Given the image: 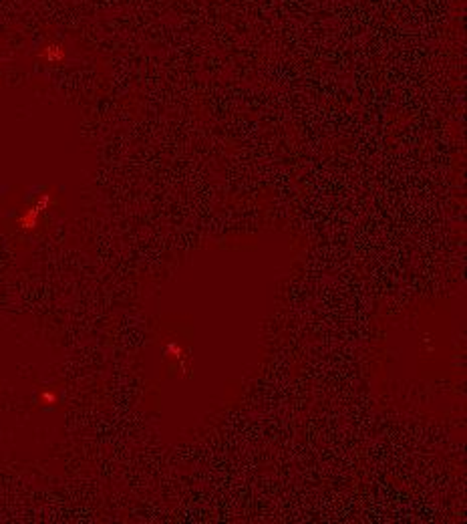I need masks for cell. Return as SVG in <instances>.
<instances>
[{
	"label": "cell",
	"instance_id": "cell-3",
	"mask_svg": "<svg viewBox=\"0 0 467 524\" xmlns=\"http://www.w3.org/2000/svg\"><path fill=\"white\" fill-rule=\"evenodd\" d=\"M41 399H43V403H46V406H53V403L57 401V396H55V394H49V391H44L43 396H41Z\"/></svg>",
	"mask_w": 467,
	"mask_h": 524
},
{
	"label": "cell",
	"instance_id": "cell-2",
	"mask_svg": "<svg viewBox=\"0 0 467 524\" xmlns=\"http://www.w3.org/2000/svg\"><path fill=\"white\" fill-rule=\"evenodd\" d=\"M44 57L49 59L51 63H55V61H63V57H65V53L61 51V47H46V53H44Z\"/></svg>",
	"mask_w": 467,
	"mask_h": 524
},
{
	"label": "cell",
	"instance_id": "cell-1",
	"mask_svg": "<svg viewBox=\"0 0 467 524\" xmlns=\"http://www.w3.org/2000/svg\"><path fill=\"white\" fill-rule=\"evenodd\" d=\"M46 204H49V196H43V200H39L32 208H29V212L25 214V216L18 220L20 228H25V230H32V228H37V224H39V218L43 216Z\"/></svg>",
	"mask_w": 467,
	"mask_h": 524
}]
</instances>
